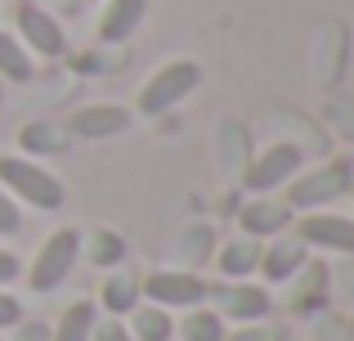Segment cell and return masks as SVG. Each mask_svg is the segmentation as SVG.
<instances>
[{
    "label": "cell",
    "mask_w": 354,
    "mask_h": 341,
    "mask_svg": "<svg viewBox=\"0 0 354 341\" xmlns=\"http://www.w3.org/2000/svg\"><path fill=\"white\" fill-rule=\"evenodd\" d=\"M0 189L36 211H59L63 198H68L63 180H54L45 167H36L27 158H0Z\"/></svg>",
    "instance_id": "obj_1"
},
{
    "label": "cell",
    "mask_w": 354,
    "mask_h": 341,
    "mask_svg": "<svg viewBox=\"0 0 354 341\" xmlns=\"http://www.w3.org/2000/svg\"><path fill=\"white\" fill-rule=\"evenodd\" d=\"M354 189V162L350 158H337V162H323L314 167L310 175L287 184V207L292 211H319L328 202H337L341 193Z\"/></svg>",
    "instance_id": "obj_2"
},
{
    "label": "cell",
    "mask_w": 354,
    "mask_h": 341,
    "mask_svg": "<svg viewBox=\"0 0 354 341\" xmlns=\"http://www.w3.org/2000/svg\"><path fill=\"white\" fill-rule=\"evenodd\" d=\"M198 81H202V68L193 59H175V63H166V68H157L153 77H148V86L139 90V113L144 117L171 113L184 95L198 90Z\"/></svg>",
    "instance_id": "obj_3"
},
{
    "label": "cell",
    "mask_w": 354,
    "mask_h": 341,
    "mask_svg": "<svg viewBox=\"0 0 354 341\" xmlns=\"http://www.w3.org/2000/svg\"><path fill=\"white\" fill-rule=\"evenodd\" d=\"M77 256H81V234L77 229H54V234L41 243L36 261L27 265V288L32 292H54L72 274Z\"/></svg>",
    "instance_id": "obj_4"
},
{
    "label": "cell",
    "mask_w": 354,
    "mask_h": 341,
    "mask_svg": "<svg viewBox=\"0 0 354 341\" xmlns=\"http://www.w3.org/2000/svg\"><path fill=\"white\" fill-rule=\"evenodd\" d=\"M207 279H198L193 270H153L148 279H139V292H144L153 306L162 310H193L207 301Z\"/></svg>",
    "instance_id": "obj_5"
},
{
    "label": "cell",
    "mask_w": 354,
    "mask_h": 341,
    "mask_svg": "<svg viewBox=\"0 0 354 341\" xmlns=\"http://www.w3.org/2000/svg\"><path fill=\"white\" fill-rule=\"evenodd\" d=\"M301 167H305V149L292 144V140H278L242 171V184H247L251 193H269V189H278V184H292L296 175H301Z\"/></svg>",
    "instance_id": "obj_6"
},
{
    "label": "cell",
    "mask_w": 354,
    "mask_h": 341,
    "mask_svg": "<svg viewBox=\"0 0 354 341\" xmlns=\"http://www.w3.org/2000/svg\"><path fill=\"white\" fill-rule=\"evenodd\" d=\"M207 297H216V315L234 319V324H260L274 310V297L256 283L238 279V283H220V288H207Z\"/></svg>",
    "instance_id": "obj_7"
},
{
    "label": "cell",
    "mask_w": 354,
    "mask_h": 341,
    "mask_svg": "<svg viewBox=\"0 0 354 341\" xmlns=\"http://www.w3.org/2000/svg\"><path fill=\"white\" fill-rule=\"evenodd\" d=\"M14 23L18 32H23L27 50H36L41 59H59V54H68V36H63V23L50 14L45 5H18L14 9Z\"/></svg>",
    "instance_id": "obj_8"
},
{
    "label": "cell",
    "mask_w": 354,
    "mask_h": 341,
    "mask_svg": "<svg viewBox=\"0 0 354 341\" xmlns=\"http://www.w3.org/2000/svg\"><path fill=\"white\" fill-rule=\"evenodd\" d=\"M296 238H301L305 247H319V252L354 256V220L350 216H323V211H310V216L296 225Z\"/></svg>",
    "instance_id": "obj_9"
},
{
    "label": "cell",
    "mask_w": 354,
    "mask_h": 341,
    "mask_svg": "<svg viewBox=\"0 0 354 341\" xmlns=\"http://www.w3.org/2000/svg\"><path fill=\"white\" fill-rule=\"evenodd\" d=\"M292 292H287V306L296 315H319L328 306V288H332V265L328 261H305L301 270L292 274Z\"/></svg>",
    "instance_id": "obj_10"
},
{
    "label": "cell",
    "mask_w": 354,
    "mask_h": 341,
    "mask_svg": "<svg viewBox=\"0 0 354 341\" xmlns=\"http://www.w3.org/2000/svg\"><path fill=\"white\" fill-rule=\"evenodd\" d=\"M238 225H242L247 238H278L292 225V207H287V202H274V198H256L238 211Z\"/></svg>",
    "instance_id": "obj_11"
},
{
    "label": "cell",
    "mask_w": 354,
    "mask_h": 341,
    "mask_svg": "<svg viewBox=\"0 0 354 341\" xmlns=\"http://www.w3.org/2000/svg\"><path fill=\"white\" fill-rule=\"evenodd\" d=\"M126 126H130V113L121 104H90L68 122V131L81 135V140H108V135H121Z\"/></svg>",
    "instance_id": "obj_12"
},
{
    "label": "cell",
    "mask_w": 354,
    "mask_h": 341,
    "mask_svg": "<svg viewBox=\"0 0 354 341\" xmlns=\"http://www.w3.org/2000/svg\"><path fill=\"white\" fill-rule=\"evenodd\" d=\"M305 265V243L301 238H287V234H278L274 243L260 252V274H265L269 283H292V274Z\"/></svg>",
    "instance_id": "obj_13"
},
{
    "label": "cell",
    "mask_w": 354,
    "mask_h": 341,
    "mask_svg": "<svg viewBox=\"0 0 354 341\" xmlns=\"http://www.w3.org/2000/svg\"><path fill=\"white\" fill-rule=\"evenodd\" d=\"M148 0H108V9L99 14V41L104 45H121L126 36H135V27L144 23Z\"/></svg>",
    "instance_id": "obj_14"
},
{
    "label": "cell",
    "mask_w": 354,
    "mask_h": 341,
    "mask_svg": "<svg viewBox=\"0 0 354 341\" xmlns=\"http://www.w3.org/2000/svg\"><path fill=\"white\" fill-rule=\"evenodd\" d=\"M260 238H247V234H238L234 243H225L220 247V256H216V265H220V274H225L229 283H238V279H247V274H256L260 270Z\"/></svg>",
    "instance_id": "obj_15"
},
{
    "label": "cell",
    "mask_w": 354,
    "mask_h": 341,
    "mask_svg": "<svg viewBox=\"0 0 354 341\" xmlns=\"http://www.w3.org/2000/svg\"><path fill=\"white\" fill-rule=\"evenodd\" d=\"M139 297H144V292H139V279H135L130 270H121V274H108V283L99 288V301H104V310H108L113 319L130 315V310L139 306Z\"/></svg>",
    "instance_id": "obj_16"
},
{
    "label": "cell",
    "mask_w": 354,
    "mask_h": 341,
    "mask_svg": "<svg viewBox=\"0 0 354 341\" xmlns=\"http://www.w3.org/2000/svg\"><path fill=\"white\" fill-rule=\"evenodd\" d=\"M72 140V131L63 122H27L23 131H18V144H23L27 153H63Z\"/></svg>",
    "instance_id": "obj_17"
},
{
    "label": "cell",
    "mask_w": 354,
    "mask_h": 341,
    "mask_svg": "<svg viewBox=\"0 0 354 341\" xmlns=\"http://www.w3.org/2000/svg\"><path fill=\"white\" fill-rule=\"evenodd\" d=\"M81 252H86V261L99 265V270H117V265L126 261V238L113 234V229H95L90 238H81Z\"/></svg>",
    "instance_id": "obj_18"
},
{
    "label": "cell",
    "mask_w": 354,
    "mask_h": 341,
    "mask_svg": "<svg viewBox=\"0 0 354 341\" xmlns=\"http://www.w3.org/2000/svg\"><path fill=\"white\" fill-rule=\"evenodd\" d=\"M130 315H135V324H130V337H135V341H171L175 337L171 310H162V306H135Z\"/></svg>",
    "instance_id": "obj_19"
},
{
    "label": "cell",
    "mask_w": 354,
    "mask_h": 341,
    "mask_svg": "<svg viewBox=\"0 0 354 341\" xmlns=\"http://www.w3.org/2000/svg\"><path fill=\"white\" fill-rule=\"evenodd\" d=\"M175 333H180L184 341H225V319L216 315V310H207V306H193L189 315L175 324Z\"/></svg>",
    "instance_id": "obj_20"
},
{
    "label": "cell",
    "mask_w": 354,
    "mask_h": 341,
    "mask_svg": "<svg viewBox=\"0 0 354 341\" xmlns=\"http://www.w3.org/2000/svg\"><path fill=\"white\" fill-rule=\"evenodd\" d=\"M0 77H5V81H18V86L36 77L27 45L18 41V36H9V32H0Z\"/></svg>",
    "instance_id": "obj_21"
},
{
    "label": "cell",
    "mask_w": 354,
    "mask_h": 341,
    "mask_svg": "<svg viewBox=\"0 0 354 341\" xmlns=\"http://www.w3.org/2000/svg\"><path fill=\"white\" fill-rule=\"evenodd\" d=\"M95 319H99V310L90 306V301H77V306L63 310V319H59V328H54L50 341H90V333H95Z\"/></svg>",
    "instance_id": "obj_22"
},
{
    "label": "cell",
    "mask_w": 354,
    "mask_h": 341,
    "mask_svg": "<svg viewBox=\"0 0 354 341\" xmlns=\"http://www.w3.org/2000/svg\"><path fill=\"white\" fill-rule=\"evenodd\" d=\"M225 341H287V324H242L234 337H225Z\"/></svg>",
    "instance_id": "obj_23"
},
{
    "label": "cell",
    "mask_w": 354,
    "mask_h": 341,
    "mask_svg": "<svg viewBox=\"0 0 354 341\" xmlns=\"http://www.w3.org/2000/svg\"><path fill=\"white\" fill-rule=\"evenodd\" d=\"M211 243H216V234H211V229H189V234L180 238V256H189V261H202V256L211 252Z\"/></svg>",
    "instance_id": "obj_24"
},
{
    "label": "cell",
    "mask_w": 354,
    "mask_h": 341,
    "mask_svg": "<svg viewBox=\"0 0 354 341\" xmlns=\"http://www.w3.org/2000/svg\"><path fill=\"white\" fill-rule=\"evenodd\" d=\"M314 333H319L323 341H350V324L346 319H337V315H314Z\"/></svg>",
    "instance_id": "obj_25"
},
{
    "label": "cell",
    "mask_w": 354,
    "mask_h": 341,
    "mask_svg": "<svg viewBox=\"0 0 354 341\" xmlns=\"http://www.w3.org/2000/svg\"><path fill=\"white\" fill-rule=\"evenodd\" d=\"M328 122L337 126L341 135L354 140V99H332V104H328Z\"/></svg>",
    "instance_id": "obj_26"
},
{
    "label": "cell",
    "mask_w": 354,
    "mask_h": 341,
    "mask_svg": "<svg viewBox=\"0 0 354 341\" xmlns=\"http://www.w3.org/2000/svg\"><path fill=\"white\" fill-rule=\"evenodd\" d=\"M90 341H135V337H130V328L121 324V319H95Z\"/></svg>",
    "instance_id": "obj_27"
},
{
    "label": "cell",
    "mask_w": 354,
    "mask_h": 341,
    "mask_svg": "<svg viewBox=\"0 0 354 341\" xmlns=\"http://www.w3.org/2000/svg\"><path fill=\"white\" fill-rule=\"evenodd\" d=\"M18 229H23V211H18V202L0 189V234H18Z\"/></svg>",
    "instance_id": "obj_28"
},
{
    "label": "cell",
    "mask_w": 354,
    "mask_h": 341,
    "mask_svg": "<svg viewBox=\"0 0 354 341\" xmlns=\"http://www.w3.org/2000/svg\"><path fill=\"white\" fill-rule=\"evenodd\" d=\"M14 324H23V306H18V297L0 292V328H14Z\"/></svg>",
    "instance_id": "obj_29"
},
{
    "label": "cell",
    "mask_w": 354,
    "mask_h": 341,
    "mask_svg": "<svg viewBox=\"0 0 354 341\" xmlns=\"http://www.w3.org/2000/svg\"><path fill=\"white\" fill-rule=\"evenodd\" d=\"M225 144H229V149H247V131H242V126H234V122H229V126H225ZM229 171H234V175H242L238 158H229Z\"/></svg>",
    "instance_id": "obj_30"
},
{
    "label": "cell",
    "mask_w": 354,
    "mask_h": 341,
    "mask_svg": "<svg viewBox=\"0 0 354 341\" xmlns=\"http://www.w3.org/2000/svg\"><path fill=\"white\" fill-rule=\"evenodd\" d=\"M14 279H18V256L14 252H0V288L14 283Z\"/></svg>",
    "instance_id": "obj_31"
},
{
    "label": "cell",
    "mask_w": 354,
    "mask_h": 341,
    "mask_svg": "<svg viewBox=\"0 0 354 341\" xmlns=\"http://www.w3.org/2000/svg\"><path fill=\"white\" fill-rule=\"evenodd\" d=\"M332 279H337V283H341V292H346V297L354 301V265H341V270L332 274Z\"/></svg>",
    "instance_id": "obj_32"
},
{
    "label": "cell",
    "mask_w": 354,
    "mask_h": 341,
    "mask_svg": "<svg viewBox=\"0 0 354 341\" xmlns=\"http://www.w3.org/2000/svg\"><path fill=\"white\" fill-rule=\"evenodd\" d=\"M14 328H18V341H45V337H50L41 324H27V328H23V324H14Z\"/></svg>",
    "instance_id": "obj_33"
},
{
    "label": "cell",
    "mask_w": 354,
    "mask_h": 341,
    "mask_svg": "<svg viewBox=\"0 0 354 341\" xmlns=\"http://www.w3.org/2000/svg\"><path fill=\"white\" fill-rule=\"evenodd\" d=\"M350 337H354V319H350Z\"/></svg>",
    "instance_id": "obj_34"
}]
</instances>
